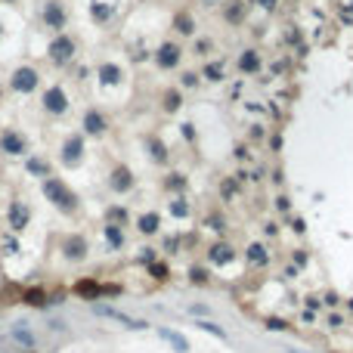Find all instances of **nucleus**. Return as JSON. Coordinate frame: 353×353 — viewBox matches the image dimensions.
Masks as SVG:
<instances>
[{
    "mask_svg": "<svg viewBox=\"0 0 353 353\" xmlns=\"http://www.w3.org/2000/svg\"><path fill=\"white\" fill-rule=\"evenodd\" d=\"M105 223H115V226H130V211L124 205H108L105 208Z\"/></svg>",
    "mask_w": 353,
    "mask_h": 353,
    "instance_id": "36",
    "label": "nucleus"
},
{
    "mask_svg": "<svg viewBox=\"0 0 353 353\" xmlns=\"http://www.w3.org/2000/svg\"><path fill=\"white\" fill-rule=\"evenodd\" d=\"M273 208H276V214H291V199H288V192H279L276 199H273Z\"/></svg>",
    "mask_w": 353,
    "mask_h": 353,
    "instance_id": "40",
    "label": "nucleus"
},
{
    "mask_svg": "<svg viewBox=\"0 0 353 353\" xmlns=\"http://www.w3.org/2000/svg\"><path fill=\"white\" fill-rule=\"evenodd\" d=\"M276 232H279V223H276V220H266V223H263V235H266V239H273Z\"/></svg>",
    "mask_w": 353,
    "mask_h": 353,
    "instance_id": "51",
    "label": "nucleus"
},
{
    "mask_svg": "<svg viewBox=\"0 0 353 353\" xmlns=\"http://www.w3.org/2000/svg\"><path fill=\"white\" fill-rule=\"evenodd\" d=\"M16 251H19V242H16V239H10V242L4 245V254H16Z\"/></svg>",
    "mask_w": 353,
    "mask_h": 353,
    "instance_id": "57",
    "label": "nucleus"
},
{
    "mask_svg": "<svg viewBox=\"0 0 353 353\" xmlns=\"http://www.w3.org/2000/svg\"><path fill=\"white\" fill-rule=\"evenodd\" d=\"M322 304H329V307H338V294H335V291H329V294H325V301H322Z\"/></svg>",
    "mask_w": 353,
    "mask_h": 353,
    "instance_id": "60",
    "label": "nucleus"
},
{
    "mask_svg": "<svg viewBox=\"0 0 353 353\" xmlns=\"http://www.w3.org/2000/svg\"><path fill=\"white\" fill-rule=\"evenodd\" d=\"M183 56H186V50H183V44L180 41H161L158 47L152 50V62H155V68L158 71H177L180 65H183Z\"/></svg>",
    "mask_w": 353,
    "mask_h": 353,
    "instance_id": "6",
    "label": "nucleus"
},
{
    "mask_svg": "<svg viewBox=\"0 0 353 353\" xmlns=\"http://www.w3.org/2000/svg\"><path fill=\"white\" fill-rule=\"evenodd\" d=\"M143 146H146V152H149V161H152V165H161V168L171 165V149H168V143H165L158 133H149V137L143 140Z\"/></svg>",
    "mask_w": 353,
    "mask_h": 353,
    "instance_id": "16",
    "label": "nucleus"
},
{
    "mask_svg": "<svg viewBox=\"0 0 353 353\" xmlns=\"http://www.w3.org/2000/svg\"><path fill=\"white\" fill-rule=\"evenodd\" d=\"M74 59H77V41H74L68 31L53 34V41L47 44V62H50L53 68H68Z\"/></svg>",
    "mask_w": 353,
    "mask_h": 353,
    "instance_id": "2",
    "label": "nucleus"
},
{
    "mask_svg": "<svg viewBox=\"0 0 353 353\" xmlns=\"http://www.w3.org/2000/svg\"><path fill=\"white\" fill-rule=\"evenodd\" d=\"M266 174H269V168H263V165H260V168H254V174H251V180H254V183H260V180H263Z\"/></svg>",
    "mask_w": 353,
    "mask_h": 353,
    "instance_id": "53",
    "label": "nucleus"
},
{
    "mask_svg": "<svg viewBox=\"0 0 353 353\" xmlns=\"http://www.w3.org/2000/svg\"><path fill=\"white\" fill-rule=\"evenodd\" d=\"M223 22L232 25V28H239L248 16V0H223Z\"/></svg>",
    "mask_w": 353,
    "mask_h": 353,
    "instance_id": "21",
    "label": "nucleus"
},
{
    "mask_svg": "<svg viewBox=\"0 0 353 353\" xmlns=\"http://www.w3.org/2000/svg\"><path fill=\"white\" fill-rule=\"evenodd\" d=\"M96 77H99V87H118L124 81V68L118 65V62H99V68H96Z\"/></svg>",
    "mask_w": 353,
    "mask_h": 353,
    "instance_id": "23",
    "label": "nucleus"
},
{
    "mask_svg": "<svg viewBox=\"0 0 353 353\" xmlns=\"http://www.w3.org/2000/svg\"><path fill=\"white\" fill-rule=\"evenodd\" d=\"M282 143H285L282 130H273V133L266 137V149H269V155H282Z\"/></svg>",
    "mask_w": 353,
    "mask_h": 353,
    "instance_id": "39",
    "label": "nucleus"
},
{
    "mask_svg": "<svg viewBox=\"0 0 353 353\" xmlns=\"http://www.w3.org/2000/svg\"><path fill=\"white\" fill-rule=\"evenodd\" d=\"M90 19H93V25L105 28V25H112V19H115V7H112V4H102V0H93V4H90Z\"/></svg>",
    "mask_w": 353,
    "mask_h": 353,
    "instance_id": "31",
    "label": "nucleus"
},
{
    "mask_svg": "<svg viewBox=\"0 0 353 353\" xmlns=\"http://www.w3.org/2000/svg\"><path fill=\"white\" fill-rule=\"evenodd\" d=\"M25 174L34 177V180H47V177H53V165H50V158H44V155L28 152L25 155Z\"/></svg>",
    "mask_w": 353,
    "mask_h": 353,
    "instance_id": "20",
    "label": "nucleus"
},
{
    "mask_svg": "<svg viewBox=\"0 0 353 353\" xmlns=\"http://www.w3.org/2000/svg\"><path fill=\"white\" fill-rule=\"evenodd\" d=\"M285 4H294V0H285Z\"/></svg>",
    "mask_w": 353,
    "mask_h": 353,
    "instance_id": "64",
    "label": "nucleus"
},
{
    "mask_svg": "<svg viewBox=\"0 0 353 353\" xmlns=\"http://www.w3.org/2000/svg\"><path fill=\"white\" fill-rule=\"evenodd\" d=\"M7 223H10V232H25L31 226V208L22 199H13L7 208Z\"/></svg>",
    "mask_w": 353,
    "mask_h": 353,
    "instance_id": "15",
    "label": "nucleus"
},
{
    "mask_svg": "<svg viewBox=\"0 0 353 353\" xmlns=\"http://www.w3.org/2000/svg\"><path fill=\"white\" fill-rule=\"evenodd\" d=\"M180 242H183V235H165L161 251L165 254H180Z\"/></svg>",
    "mask_w": 353,
    "mask_h": 353,
    "instance_id": "44",
    "label": "nucleus"
},
{
    "mask_svg": "<svg viewBox=\"0 0 353 353\" xmlns=\"http://www.w3.org/2000/svg\"><path fill=\"white\" fill-rule=\"evenodd\" d=\"M19 301L25 304V307H34V310H47L53 301H50V291L44 288V285H31V288H25L22 294H19Z\"/></svg>",
    "mask_w": 353,
    "mask_h": 353,
    "instance_id": "24",
    "label": "nucleus"
},
{
    "mask_svg": "<svg viewBox=\"0 0 353 353\" xmlns=\"http://www.w3.org/2000/svg\"><path fill=\"white\" fill-rule=\"evenodd\" d=\"M199 74H202V81H205V84H223V81H226L223 62H205Z\"/></svg>",
    "mask_w": 353,
    "mask_h": 353,
    "instance_id": "34",
    "label": "nucleus"
},
{
    "mask_svg": "<svg viewBox=\"0 0 353 353\" xmlns=\"http://www.w3.org/2000/svg\"><path fill=\"white\" fill-rule=\"evenodd\" d=\"M235 257H239V251H235V245L226 242V239H214V242L205 248V263H208L211 269L229 266V263H235Z\"/></svg>",
    "mask_w": 353,
    "mask_h": 353,
    "instance_id": "12",
    "label": "nucleus"
},
{
    "mask_svg": "<svg viewBox=\"0 0 353 353\" xmlns=\"http://www.w3.org/2000/svg\"><path fill=\"white\" fill-rule=\"evenodd\" d=\"M235 71H239L242 77H254L263 71V56L257 47H245L239 56H235Z\"/></svg>",
    "mask_w": 353,
    "mask_h": 353,
    "instance_id": "14",
    "label": "nucleus"
},
{
    "mask_svg": "<svg viewBox=\"0 0 353 353\" xmlns=\"http://www.w3.org/2000/svg\"><path fill=\"white\" fill-rule=\"evenodd\" d=\"M245 263H248L251 269H266V266H269V248H266L263 242H251V245L245 248Z\"/></svg>",
    "mask_w": 353,
    "mask_h": 353,
    "instance_id": "26",
    "label": "nucleus"
},
{
    "mask_svg": "<svg viewBox=\"0 0 353 353\" xmlns=\"http://www.w3.org/2000/svg\"><path fill=\"white\" fill-rule=\"evenodd\" d=\"M329 325H332V329H341V325H344V316H341V313H332V316H329Z\"/></svg>",
    "mask_w": 353,
    "mask_h": 353,
    "instance_id": "55",
    "label": "nucleus"
},
{
    "mask_svg": "<svg viewBox=\"0 0 353 353\" xmlns=\"http://www.w3.org/2000/svg\"><path fill=\"white\" fill-rule=\"evenodd\" d=\"M232 158L235 161H251V143L245 140V143H235L232 146Z\"/></svg>",
    "mask_w": 353,
    "mask_h": 353,
    "instance_id": "41",
    "label": "nucleus"
},
{
    "mask_svg": "<svg viewBox=\"0 0 353 353\" xmlns=\"http://www.w3.org/2000/svg\"><path fill=\"white\" fill-rule=\"evenodd\" d=\"M291 263H294L297 269H304V266L310 263V254H307L304 248H294V254H291Z\"/></svg>",
    "mask_w": 353,
    "mask_h": 353,
    "instance_id": "48",
    "label": "nucleus"
},
{
    "mask_svg": "<svg viewBox=\"0 0 353 353\" xmlns=\"http://www.w3.org/2000/svg\"><path fill=\"white\" fill-rule=\"evenodd\" d=\"M266 329H269V332H285V329H288V322H285V319H279V316H269V319H266Z\"/></svg>",
    "mask_w": 353,
    "mask_h": 353,
    "instance_id": "49",
    "label": "nucleus"
},
{
    "mask_svg": "<svg viewBox=\"0 0 353 353\" xmlns=\"http://www.w3.org/2000/svg\"><path fill=\"white\" fill-rule=\"evenodd\" d=\"M291 229H294V232H304V229H307V223H304L301 217H294V220H291Z\"/></svg>",
    "mask_w": 353,
    "mask_h": 353,
    "instance_id": "59",
    "label": "nucleus"
},
{
    "mask_svg": "<svg viewBox=\"0 0 353 353\" xmlns=\"http://www.w3.org/2000/svg\"><path fill=\"white\" fill-rule=\"evenodd\" d=\"M71 291L81 297V301H102V297H108V294H121V285H105V282H99L96 276H87V279H77V282L71 285Z\"/></svg>",
    "mask_w": 353,
    "mask_h": 353,
    "instance_id": "10",
    "label": "nucleus"
},
{
    "mask_svg": "<svg viewBox=\"0 0 353 353\" xmlns=\"http://www.w3.org/2000/svg\"><path fill=\"white\" fill-rule=\"evenodd\" d=\"M254 7H260L263 13H276V7H279V0H251Z\"/></svg>",
    "mask_w": 353,
    "mask_h": 353,
    "instance_id": "50",
    "label": "nucleus"
},
{
    "mask_svg": "<svg viewBox=\"0 0 353 353\" xmlns=\"http://www.w3.org/2000/svg\"><path fill=\"white\" fill-rule=\"evenodd\" d=\"M269 180H273V183H276V186H282V180H285V171H282V168L276 165V168H273V171H269Z\"/></svg>",
    "mask_w": 353,
    "mask_h": 353,
    "instance_id": "52",
    "label": "nucleus"
},
{
    "mask_svg": "<svg viewBox=\"0 0 353 353\" xmlns=\"http://www.w3.org/2000/svg\"><path fill=\"white\" fill-rule=\"evenodd\" d=\"M266 137H269V130H266L263 124H251V130H248V143H266Z\"/></svg>",
    "mask_w": 353,
    "mask_h": 353,
    "instance_id": "45",
    "label": "nucleus"
},
{
    "mask_svg": "<svg viewBox=\"0 0 353 353\" xmlns=\"http://www.w3.org/2000/svg\"><path fill=\"white\" fill-rule=\"evenodd\" d=\"M214 47H217V44H214V37H205V34L199 37V34H195V41H192V56L208 59V56L214 53Z\"/></svg>",
    "mask_w": 353,
    "mask_h": 353,
    "instance_id": "37",
    "label": "nucleus"
},
{
    "mask_svg": "<svg viewBox=\"0 0 353 353\" xmlns=\"http://www.w3.org/2000/svg\"><path fill=\"white\" fill-rule=\"evenodd\" d=\"M146 273H149V276H152V282H161V285H168L171 282V263L168 260H152L149 266H146Z\"/></svg>",
    "mask_w": 353,
    "mask_h": 353,
    "instance_id": "33",
    "label": "nucleus"
},
{
    "mask_svg": "<svg viewBox=\"0 0 353 353\" xmlns=\"http://www.w3.org/2000/svg\"><path fill=\"white\" fill-rule=\"evenodd\" d=\"M177 87H180L183 93H189V90H195V87H202V74H199V71H192V68L180 71V77H177Z\"/></svg>",
    "mask_w": 353,
    "mask_h": 353,
    "instance_id": "38",
    "label": "nucleus"
},
{
    "mask_svg": "<svg viewBox=\"0 0 353 353\" xmlns=\"http://www.w3.org/2000/svg\"><path fill=\"white\" fill-rule=\"evenodd\" d=\"M0 37H4V25H0Z\"/></svg>",
    "mask_w": 353,
    "mask_h": 353,
    "instance_id": "63",
    "label": "nucleus"
},
{
    "mask_svg": "<svg viewBox=\"0 0 353 353\" xmlns=\"http://www.w3.org/2000/svg\"><path fill=\"white\" fill-rule=\"evenodd\" d=\"M205 4H208V7H211V4H217V7H220V4H223V0H205Z\"/></svg>",
    "mask_w": 353,
    "mask_h": 353,
    "instance_id": "61",
    "label": "nucleus"
},
{
    "mask_svg": "<svg viewBox=\"0 0 353 353\" xmlns=\"http://www.w3.org/2000/svg\"><path fill=\"white\" fill-rule=\"evenodd\" d=\"M288 353H301V350H294V347H291V350H288Z\"/></svg>",
    "mask_w": 353,
    "mask_h": 353,
    "instance_id": "62",
    "label": "nucleus"
},
{
    "mask_svg": "<svg viewBox=\"0 0 353 353\" xmlns=\"http://www.w3.org/2000/svg\"><path fill=\"white\" fill-rule=\"evenodd\" d=\"M171 31H174L177 37H195V34H199L195 16H192V13H186V10H177V13H174V19H171Z\"/></svg>",
    "mask_w": 353,
    "mask_h": 353,
    "instance_id": "22",
    "label": "nucleus"
},
{
    "mask_svg": "<svg viewBox=\"0 0 353 353\" xmlns=\"http://www.w3.org/2000/svg\"><path fill=\"white\" fill-rule=\"evenodd\" d=\"M186 282L195 285V288H208L211 285V266L208 263H192L186 269Z\"/></svg>",
    "mask_w": 353,
    "mask_h": 353,
    "instance_id": "29",
    "label": "nucleus"
},
{
    "mask_svg": "<svg viewBox=\"0 0 353 353\" xmlns=\"http://www.w3.org/2000/svg\"><path fill=\"white\" fill-rule=\"evenodd\" d=\"M183 105H186V93H183L177 84L161 90V96H158V108H161V115H177Z\"/></svg>",
    "mask_w": 353,
    "mask_h": 353,
    "instance_id": "17",
    "label": "nucleus"
},
{
    "mask_svg": "<svg viewBox=\"0 0 353 353\" xmlns=\"http://www.w3.org/2000/svg\"><path fill=\"white\" fill-rule=\"evenodd\" d=\"M31 149H28V137L16 127H4L0 130V155L7 158H25Z\"/></svg>",
    "mask_w": 353,
    "mask_h": 353,
    "instance_id": "13",
    "label": "nucleus"
},
{
    "mask_svg": "<svg viewBox=\"0 0 353 353\" xmlns=\"http://www.w3.org/2000/svg\"><path fill=\"white\" fill-rule=\"evenodd\" d=\"M56 158H59V165H62L65 171L81 168L84 158H87V137H84V133H68V137L62 140V146H59Z\"/></svg>",
    "mask_w": 353,
    "mask_h": 353,
    "instance_id": "5",
    "label": "nucleus"
},
{
    "mask_svg": "<svg viewBox=\"0 0 353 353\" xmlns=\"http://www.w3.org/2000/svg\"><path fill=\"white\" fill-rule=\"evenodd\" d=\"M41 108H44L50 118H65L68 108H71L65 87H62V84H50V87H44V90H41Z\"/></svg>",
    "mask_w": 353,
    "mask_h": 353,
    "instance_id": "8",
    "label": "nucleus"
},
{
    "mask_svg": "<svg viewBox=\"0 0 353 353\" xmlns=\"http://www.w3.org/2000/svg\"><path fill=\"white\" fill-rule=\"evenodd\" d=\"M282 276H285V279H297V266H294V263H288V266L282 269Z\"/></svg>",
    "mask_w": 353,
    "mask_h": 353,
    "instance_id": "56",
    "label": "nucleus"
},
{
    "mask_svg": "<svg viewBox=\"0 0 353 353\" xmlns=\"http://www.w3.org/2000/svg\"><path fill=\"white\" fill-rule=\"evenodd\" d=\"M161 338H165V341H171V344H174L180 353H186V350H189L186 338H180V335H177V332H171V329H161Z\"/></svg>",
    "mask_w": 353,
    "mask_h": 353,
    "instance_id": "42",
    "label": "nucleus"
},
{
    "mask_svg": "<svg viewBox=\"0 0 353 353\" xmlns=\"http://www.w3.org/2000/svg\"><path fill=\"white\" fill-rule=\"evenodd\" d=\"M137 232L143 239H155L161 232V211H143L137 214Z\"/></svg>",
    "mask_w": 353,
    "mask_h": 353,
    "instance_id": "18",
    "label": "nucleus"
},
{
    "mask_svg": "<svg viewBox=\"0 0 353 353\" xmlns=\"http://www.w3.org/2000/svg\"><path fill=\"white\" fill-rule=\"evenodd\" d=\"M102 239H105V245H108V251H124V245H127V232H124V226H115V223H105L102 226Z\"/></svg>",
    "mask_w": 353,
    "mask_h": 353,
    "instance_id": "28",
    "label": "nucleus"
},
{
    "mask_svg": "<svg viewBox=\"0 0 353 353\" xmlns=\"http://www.w3.org/2000/svg\"><path fill=\"white\" fill-rule=\"evenodd\" d=\"M108 130H112L108 115H105L99 105H87V108H84V115H81V133H84V137H90V140H102Z\"/></svg>",
    "mask_w": 353,
    "mask_h": 353,
    "instance_id": "7",
    "label": "nucleus"
},
{
    "mask_svg": "<svg viewBox=\"0 0 353 353\" xmlns=\"http://www.w3.org/2000/svg\"><path fill=\"white\" fill-rule=\"evenodd\" d=\"M41 192H44V199H47L62 217H77V214H81V195L68 186V180H62V177L53 174V177L41 180Z\"/></svg>",
    "mask_w": 353,
    "mask_h": 353,
    "instance_id": "1",
    "label": "nucleus"
},
{
    "mask_svg": "<svg viewBox=\"0 0 353 353\" xmlns=\"http://www.w3.org/2000/svg\"><path fill=\"white\" fill-rule=\"evenodd\" d=\"M307 301V313H313V310H319V297H304Z\"/></svg>",
    "mask_w": 353,
    "mask_h": 353,
    "instance_id": "58",
    "label": "nucleus"
},
{
    "mask_svg": "<svg viewBox=\"0 0 353 353\" xmlns=\"http://www.w3.org/2000/svg\"><path fill=\"white\" fill-rule=\"evenodd\" d=\"M99 313H102V316H108V319H115V322H124L127 329H137V332L149 329V322H146V319H133V316H127V313H121V310H112V307H99Z\"/></svg>",
    "mask_w": 353,
    "mask_h": 353,
    "instance_id": "32",
    "label": "nucleus"
},
{
    "mask_svg": "<svg viewBox=\"0 0 353 353\" xmlns=\"http://www.w3.org/2000/svg\"><path fill=\"white\" fill-rule=\"evenodd\" d=\"M168 214H171L174 220H189V217H192V202L186 199V192H183V195H171Z\"/></svg>",
    "mask_w": 353,
    "mask_h": 353,
    "instance_id": "30",
    "label": "nucleus"
},
{
    "mask_svg": "<svg viewBox=\"0 0 353 353\" xmlns=\"http://www.w3.org/2000/svg\"><path fill=\"white\" fill-rule=\"evenodd\" d=\"M195 325H199L202 332H211V335H217V338H226V332H223V329H220L217 322H211V319H199Z\"/></svg>",
    "mask_w": 353,
    "mask_h": 353,
    "instance_id": "47",
    "label": "nucleus"
},
{
    "mask_svg": "<svg viewBox=\"0 0 353 353\" xmlns=\"http://www.w3.org/2000/svg\"><path fill=\"white\" fill-rule=\"evenodd\" d=\"M10 338L16 341V344H22L25 350H31L34 344H37V338L31 335V329H28V322H16L13 329H10Z\"/></svg>",
    "mask_w": 353,
    "mask_h": 353,
    "instance_id": "35",
    "label": "nucleus"
},
{
    "mask_svg": "<svg viewBox=\"0 0 353 353\" xmlns=\"http://www.w3.org/2000/svg\"><path fill=\"white\" fill-rule=\"evenodd\" d=\"M202 226H205V229H211V232L217 235V239H226V232H229V220H226V214H223V208H220V205L208 208V214H205Z\"/></svg>",
    "mask_w": 353,
    "mask_h": 353,
    "instance_id": "19",
    "label": "nucleus"
},
{
    "mask_svg": "<svg viewBox=\"0 0 353 353\" xmlns=\"http://www.w3.org/2000/svg\"><path fill=\"white\" fill-rule=\"evenodd\" d=\"M161 254H158V248H152V245H146V248H140V254H137V263H143V266H149L152 260H158Z\"/></svg>",
    "mask_w": 353,
    "mask_h": 353,
    "instance_id": "43",
    "label": "nucleus"
},
{
    "mask_svg": "<svg viewBox=\"0 0 353 353\" xmlns=\"http://www.w3.org/2000/svg\"><path fill=\"white\" fill-rule=\"evenodd\" d=\"M239 192H242V183L235 180V174L220 177V183H217V199H220V205H232L235 199H239Z\"/></svg>",
    "mask_w": 353,
    "mask_h": 353,
    "instance_id": "25",
    "label": "nucleus"
},
{
    "mask_svg": "<svg viewBox=\"0 0 353 353\" xmlns=\"http://www.w3.org/2000/svg\"><path fill=\"white\" fill-rule=\"evenodd\" d=\"M90 239L84 232H65L62 239H59V254H62V260L65 263H71V266H77V263H87L90 260Z\"/></svg>",
    "mask_w": 353,
    "mask_h": 353,
    "instance_id": "3",
    "label": "nucleus"
},
{
    "mask_svg": "<svg viewBox=\"0 0 353 353\" xmlns=\"http://www.w3.org/2000/svg\"><path fill=\"white\" fill-rule=\"evenodd\" d=\"M282 71H288V62H285V59H276V62H273V74H282Z\"/></svg>",
    "mask_w": 353,
    "mask_h": 353,
    "instance_id": "54",
    "label": "nucleus"
},
{
    "mask_svg": "<svg viewBox=\"0 0 353 353\" xmlns=\"http://www.w3.org/2000/svg\"><path fill=\"white\" fill-rule=\"evenodd\" d=\"M105 186H108V192H112V195H130V192L137 189V174H133V168H130V165H124V161L112 165Z\"/></svg>",
    "mask_w": 353,
    "mask_h": 353,
    "instance_id": "9",
    "label": "nucleus"
},
{
    "mask_svg": "<svg viewBox=\"0 0 353 353\" xmlns=\"http://www.w3.org/2000/svg\"><path fill=\"white\" fill-rule=\"evenodd\" d=\"M186 189H189V177L183 171H171V174L161 177V192L165 195H183Z\"/></svg>",
    "mask_w": 353,
    "mask_h": 353,
    "instance_id": "27",
    "label": "nucleus"
},
{
    "mask_svg": "<svg viewBox=\"0 0 353 353\" xmlns=\"http://www.w3.org/2000/svg\"><path fill=\"white\" fill-rule=\"evenodd\" d=\"M180 137L189 143V146H195V140H199V133H195V124L192 121H186V124H180Z\"/></svg>",
    "mask_w": 353,
    "mask_h": 353,
    "instance_id": "46",
    "label": "nucleus"
},
{
    "mask_svg": "<svg viewBox=\"0 0 353 353\" xmlns=\"http://www.w3.org/2000/svg\"><path fill=\"white\" fill-rule=\"evenodd\" d=\"M41 25L53 34H62L68 28V10L62 0H44L41 4Z\"/></svg>",
    "mask_w": 353,
    "mask_h": 353,
    "instance_id": "11",
    "label": "nucleus"
},
{
    "mask_svg": "<svg viewBox=\"0 0 353 353\" xmlns=\"http://www.w3.org/2000/svg\"><path fill=\"white\" fill-rule=\"evenodd\" d=\"M7 87H10V93H16V96H31V93L41 90V71H37L34 65H28V62H22V65H16V68L10 71Z\"/></svg>",
    "mask_w": 353,
    "mask_h": 353,
    "instance_id": "4",
    "label": "nucleus"
}]
</instances>
